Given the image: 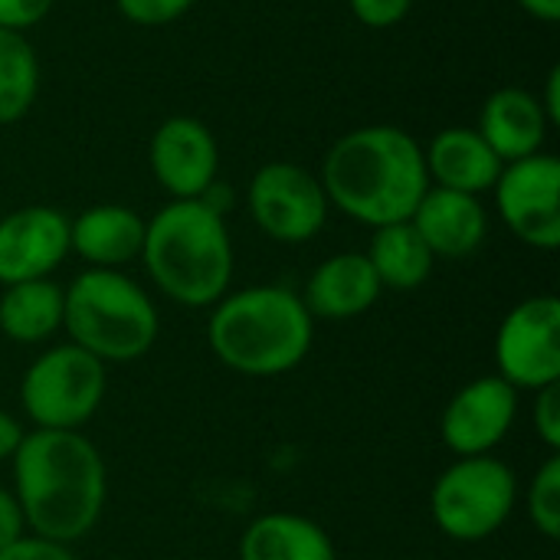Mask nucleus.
Masks as SVG:
<instances>
[{
    "instance_id": "7ed1b4c3",
    "label": "nucleus",
    "mask_w": 560,
    "mask_h": 560,
    "mask_svg": "<svg viewBox=\"0 0 560 560\" xmlns=\"http://www.w3.org/2000/svg\"><path fill=\"white\" fill-rule=\"evenodd\" d=\"M315 345V318L299 292L285 285H249L210 305L207 348L243 377H282Z\"/></svg>"
},
{
    "instance_id": "c85d7f7f",
    "label": "nucleus",
    "mask_w": 560,
    "mask_h": 560,
    "mask_svg": "<svg viewBox=\"0 0 560 560\" xmlns=\"http://www.w3.org/2000/svg\"><path fill=\"white\" fill-rule=\"evenodd\" d=\"M23 535H26L23 509H20L16 495H13L7 486H0V551H3L7 545H13L16 538H23Z\"/></svg>"
},
{
    "instance_id": "39448f33",
    "label": "nucleus",
    "mask_w": 560,
    "mask_h": 560,
    "mask_svg": "<svg viewBox=\"0 0 560 560\" xmlns=\"http://www.w3.org/2000/svg\"><path fill=\"white\" fill-rule=\"evenodd\" d=\"M62 328L72 345L108 368L141 361L161 335V315L121 269H85L62 289Z\"/></svg>"
},
{
    "instance_id": "f3484780",
    "label": "nucleus",
    "mask_w": 560,
    "mask_h": 560,
    "mask_svg": "<svg viewBox=\"0 0 560 560\" xmlns=\"http://www.w3.org/2000/svg\"><path fill=\"white\" fill-rule=\"evenodd\" d=\"M548 125L551 121L541 108V98L525 89L505 85L482 102L476 131L486 138V144L499 154L502 164H512L541 151Z\"/></svg>"
},
{
    "instance_id": "2f4dec72",
    "label": "nucleus",
    "mask_w": 560,
    "mask_h": 560,
    "mask_svg": "<svg viewBox=\"0 0 560 560\" xmlns=\"http://www.w3.org/2000/svg\"><path fill=\"white\" fill-rule=\"evenodd\" d=\"M518 3L545 23H555L560 16V0H518Z\"/></svg>"
},
{
    "instance_id": "bb28decb",
    "label": "nucleus",
    "mask_w": 560,
    "mask_h": 560,
    "mask_svg": "<svg viewBox=\"0 0 560 560\" xmlns=\"http://www.w3.org/2000/svg\"><path fill=\"white\" fill-rule=\"evenodd\" d=\"M0 560H79L72 545H59V541H49V538H39V535H23L16 538L13 545H7L0 551Z\"/></svg>"
},
{
    "instance_id": "5701e85b",
    "label": "nucleus",
    "mask_w": 560,
    "mask_h": 560,
    "mask_svg": "<svg viewBox=\"0 0 560 560\" xmlns=\"http://www.w3.org/2000/svg\"><path fill=\"white\" fill-rule=\"evenodd\" d=\"M528 518L538 528V535H545L548 541L560 538V456L548 453V459L541 463V469L535 472L532 486H528Z\"/></svg>"
},
{
    "instance_id": "4be33fe9",
    "label": "nucleus",
    "mask_w": 560,
    "mask_h": 560,
    "mask_svg": "<svg viewBox=\"0 0 560 560\" xmlns=\"http://www.w3.org/2000/svg\"><path fill=\"white\" fill-rule=\"evenodd\" d=\"M39 92V62L23 33L0 30V125L20 121Z\"/></svg>"
},
{
    "instance_id": "a211bd4d",
    "label": "nucleus",
    "mask_w": 560,
    "mask_h": 560,
    "mask_svg": "<svg viewBox=\"0 0 560 560\" xmlns=\"http://www.w3.org/2000/svg\"><path fill=\"white\" fill-rule=\"evenodd\" d=\"M423 161L433 187L472 197L492 190L505 167L476 128H443L423 151Z\"/></svg>"
},
{
    "instance_id": "f8f14e48",
    "label": "nucleus",
    "mask_w": 560,
    "mask_h": 560,
    "mask_svg": "<svg viewBox=\"0 0 560 560\" xmlns=\"http://www.w3.org/2000/svg\"><path fill=\"white\" fill-rule=\"evenodd\" d=\"M148 161L154 180L171 194V200H200L220 174L217 138L190 115H174L158 125Z\"/></svg>"
},
{
    "instance_id": "1a4fd4ad",
    "label": "nucleus",
    "mask_w": 560,
    "mask_h": 560,
    "mask_svg": "<svg viewBox=\"0 0 560 560\" xmlns=\"http://www.w3.org/2000/svg\"><path fill=\"white\" fill-rule=\"evenodd\" d=\"M495 374L522 390H541L560 381V302L532 295L518 302L495 331Z\"/></svg>"
},
{
    "instance_id": "cd10ccee",
    "label": "nucleus",
    "mask_w": 560,
    "mask_h": 560,
    "mask_svg": "<svg viewBox=\"0 0 560 560\" xmlns=\"http://www.w3.org/2000/svg\"><path fill=\"white\" fill-rule=\"evenodd\" d=\"M56 0H0V30H13L23 33L30 26H36Z\"/></svg>"
},
{
    "instance_id": "9b49d317",
    "label": "nucleus",
    "mask_w": 560,
    "mask_h": 560,
    "mask_svg": "<svg viewBox=\"0 0 560 560\" xmlns=\"http://www.w3.org/2000/svg\"><path fill=\"white\" fill-rule=\"evenodd\" d=\"M518 420V390L499 374L463 384L440 413V440L453 456L495 453Z\"/></svg>"
},
{
    "instance_id": "393cba45",
    "label": "nucleus",
    "mask_w": 560,
    "mask_h": 560,
    "mask_svg": "<svg viewBox=\"0 0 560 560\" xmlns=\"http://www.w3.org/2000/svg\"><path fill=\"white\" fill-rule=\"evenodd\" d=\"M535 433L545 443L548 453H560V387H541L535 390Z\"/></svg>"
},
{
    "instance_id": "dca6fc26",
    "label": "nucleus",
    "mask_w": 560,
    "mask_h": 560,
    "mask_svg": "<svg viewBox=\"0 0 560 560\" xmlns=\"http://www.w3.org/2000/svg\"><path fill=\"white\" fill-rule=\"evenodd\" d=\"M144 217L125 203H98L69 220V253L89 269H121L141 259Z\"/></svg>"
},
{
    "instance_id": "9d476101",
    "label": "nucleus",
    "mask_w": 560,
    "mask_h": 560,
    "mask_svg": "<svg viewBox=\"0 0 560 560\" xmlns=\"http://www.w3.org/2000/svg\"><path fill=\"white\" fill-rule=\"evenodd\" d=\"M495 207L505 226L535 249L560 246V161L532 154L502 167L495 180Z\"/></svg>"
},
{
    "instance_id": "2eb2a0df",
    "label": "nucleus",
    "mask_w": 560,
    "mask_h": 560,
    "mask_svg": "<svg viewBox=\"0 0 560 560\" xmlns=\"http://www.w3.org/2000/svg\"><path fill=\"white\" fill-rule=\"evenodd\" d=\"M381 292L384 289L364 253H335L312 269L302 302L312 318L348 322L371 312Z\"/></svg>"
},
{
    "instance_id": "a878e982",
    "label": "nucleus",
    "mask_w": 560,
    "mask_h": 560,
    "mask_svg": "<svg viewBox=\"0 0 560 560\" xmlns=\"http://www.w3.org/2000/svg\"><path fill=\"white\" fill-rule=\"evenodd\" d=\"M348 3H351V13L371 30H390L404 23V16L413 7V0H348Z\"/></svg>"
},
{
    "instance_id": "ddd939ff",
    "label": "nucleus",
    "mask_w": 560,
    "mask_h": 560,
    "mask_svg": "<svg viewBox=\"0 0 560 560\" xmlns=\"http://www.w3.org/2000/svg\"><path fill=\"white\" fill-rule=\"evenodd\" d=\"M69 256V217L56 207H20L0 217V285L49 279Z\"/></svg>"
},
{
    "instance_id": "f257e3e1",
    "label": "nucleus",
    "mask_w": 560,
    "mask_h": 560,
    "mask_svg": "<svg viewBox=\"0 0 560 560\" xmlns=\"http://www.w3.org/2000/svg\"><path fill=\"white\" fill-rule=\"evenodd\" d=\"M10 472L30 535L75 545L95 532L108 502V466L82 430H30Z\"/></svg>"
},
{
    "instance_id": "b1692460",
    "label": "nucleus",
    "mask_w": 560,
    "mask_h": 560,
    "mask_svg": "<svg viewBox=\"0 0 560 560\" xmlns=\"http://www.w3.org/2000/svg\"><path fill=\"white\" fill-rule=\"evenodd\" d=\"M118 13L138 26H167L180 20L197 0H115Z\"/></svg>"
},
{
    "instance_id": "0eeeda50",
    "label": "nucleus",
    "mask_w": 560,
    "mask_h": 560,
    "mask_svg": "<svg viewBox=\"0 0 560 560\" xmlns=\"http://www.w3.org/2000/svg\"><path fill=\"white\" fill-rule=\"evenodd\" d=\"M105 394L108 368L72 341L39 351L20 377V407L33 430H82Z\"/></svg>"
},
{
    "instance_id": "412c9836",
    "label": "nucleus",
    "mask_w": 560,
    "mask_h": 560,
    "mask_svg": "<svg viewBox=\"0 0 560 560\" xmlns=\"http://www.w3.org/2000/svg\"><path fill=\"white\" fill-rule=\"evenodd\" d=\"M364 256H368L381 289H394V292L420 289L430 279L433 262H436V256L427 249V243L410 226V220L377 226Z\"/></svg>"
},
{
    "instance_id": "aec40b11",
    "label": "nucleus",
    "mask_w": 560,
    "mask_h": 560,
    "mask_svg": "<svg viewBox=\"0 0 560 560\" xmlns=\"http://www.w3.org/2000/svg\"><path fill=\"white\" fill-rule=\"evenodd\" d=\"M62 331V285L52 279H30L3 285L0 335L16 345H43Z\"/></svg>"
},
{
    "instance_id": "423d86ee",
    "label": "nucleus",
    "mask_w": 560,
    "mask_h": 560,
    "mask_svg": "<svg viewBox=\"0 0 560 560\" xmlns=\"http://www.w3.org/2000/svg\"><path fill=\"white\" fill-rule=\"evenodd\" d=\"M518 505V476L499 456H456L430 489L433 525L459 545L499 535Z\"/></svg>"
},
{
    "instance_id": "20e7f679",
    "label": "nucleus",
    "mask_w": 560,
    "mask_h": 560,
    "mask_svg": "<svg viewBox=\"0 0 560 560\" xmlns=\"http://www.w3.org/2000/svg\"><path fill=\"white\" fill-rule=\"evenodd\" d=\"M141 262L180 308L217 305L233 282V240L223 213L203 200H171L144 223Z\"/></svg>"
},
{
    "instance_id": "c756f323",
    "label": "nucleus",
    "mask_w": 560,
    "mask_h": 560,
    "mask_svg": "<svg viewBox=\"0 0 560 560\" xmlns=\"http://www.w3.org/2000/svg\"><path fill=\"white\" fill-rule=\"evenodd\" d=\"M23 436H26L23 423L10 410L0 407V463H10L13 459V453L20 450Z\"/></svg>"
},
{
    "instance_id": "4468645a",
    "label": "nucleus",
    "mask_w": 560,
    "mask_h": 560,
    "mask_svg": "<svg viewBox=\"0 0 560 560\" xmlns=\"http://www.w3.org/2000/svg\"><path fill=\"white\" fill-rule=\"evenodd\" d=\"M410 226L420 233L427 249L443 259L472 256L489 236V213L479 197L427 187L417 210L410 213Z\"/></svg>"
},
{
    "instance_id": "f03ea898",
    "label": "nucleus",
    "mask_w": 560,
    "mask_h": 560,
    "mask_svg": "<svg viewBox=\"0 0 560 560\" xmlns=\"http://www.w3.org/2000/svg\"><path fill=\"white\" fill-rule=\"evenodd\" d=\"M328 207L377 230L404 223L430 187L423 148L397 125H364L341 135L322 164Z\"/></svg>"
},
{
    "instance_id": "7c9ffc66",
    "label": "nucleus",
    "mask_w": 560,
    "mask_h": 560,
    "mask_svg": "<svg viewBox=\"0 0 560 560\" xmlns=\"http://www.w3.org/2000/svg\"><path fill=\"white\" fill-rule=\"evenodd\" d=\"M541 108H545L548 121H551V125H558L560 121V69L558 66L548 72V92H545V102H541Z\"/></svg>"
},
{
    "instance_id": "6e6552de",
    "label": "nucleus",
    "mask_w": 560,
    "mask_h": 560,
    "mask_svg": "<svg viewBox=\"0 0 560 560\" xmlns=\"http://www.w3.org/2000/svg\"><path fill=\"white\" fill-rule=\"evenodd\" d=\"M246 203L253 223L269 240L285 246L315 240L328 220V197L322 180L292 161L262 164L249 180Z\"/></svg>"
},
{
    "instance_id": "6ab92c4d",
    "label": "nucleus",
    "mask_w": 560,
    "mask_h": 560,
    "mask_svg": "<svg viewBox=\"0 0 560 560\" xmlns=\"http://www.w3.org/2000/svg\"><path fill=\"white\" fill-rule=\"evenodd\" d=\"M240 560H338V551L315 518L266 512L243 528Z\"/></svg>"
}]
</instances>
